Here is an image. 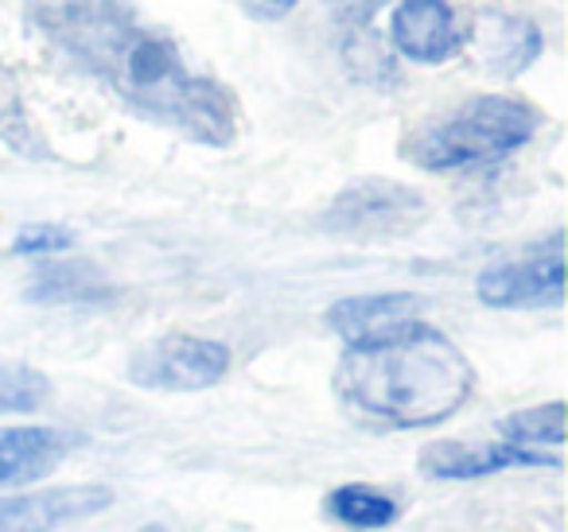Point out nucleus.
I'll use <instances>...</instances> for the list:
<instances>
[{
	"instance_id": "obj_3",
	"label": "nucleus",
	"mask_w": 568,
	"mask_h": 532,
	"mask_svg": "<svg viewBox=\"0 0 568 532\" xmlns=\"http://www.w3.org/2000/svg\"><path fill=\"white\" fill-rule=\"evenodd\" d=\"M541 113L521 98L483 94L440 117L413 129L402 144V160L420 172H467L514 156L534 141Z\"/></svg>"
},
{
	"instance_id": "obj_9",
	"label": "nucleus",
	"mask_w": 568,
	"mask_h": 532,
	"mask_svg": "<svg viewBox=\"0 0 568 532\" xmlns=\"http://www.w3.org/2000/svg\"><path fill=\"white\" fill-rule=\"evenodd\" d=\"M467 48H475L479 63L498 79H514L541 55V32L526 17L506 12H479L475 24H467Z\"/></svg>"
},
{
	"instance_id": "obj_16",
	"label": "nucleus",
	"mask_w": 568,
	"mask_h": 532,
	"mask_svg": "<svg viewBox=\"0 0 568 532\" xmlns=\"http://www.w3.org/2000/svg\"><path fill=\"white\" fill-rule=\"evenodd\" d=\"M327 516L347 524V529H386V524H394L397 505L394 498L371 490V485H339L327 498Z\"/></svg>"
},
{
	"instance_id": "obj_20",
	"label": "nucleus",
	"mask_w": 568,
	"mask_h": 532,
	"mask_svg": "<svg viewBox=\"0 0 568 532\" xmlns=\"http://www.w3.org/2000/svg\"><path fill=\"white\" fill-rule=\"evenodd\" d=\"M234 4H242L250 17H261V20H281L288 17V12L301 4V0H234Z\"/></svg>"
},
{
	"instance_id": "obj_21",
	"label": "nucleus",
	"mask_w": 568,
	"mask_h": 532,
	"mask_svg": "<svg viewBox=\"0 0 568 532\" xmlns=\"http://www.w3.org/2000/svg\"><path fill=\"white\" fill-rule=\"evenodd\" d=\"M141 532H168V529H160V524H149V529H141Z\"/></svg>"
},
{
	"instance_id": "obj_18",
	"label": "nucleus",
	"mask_w": 568,
	"mask_h": 532,
	"mask_svg": "<svg viewBox=\"0 0 568 532\" xmlns=\"http://www.w3.org/2000/svg\"><path fill=\"white\" fill-rule=\"evenodd\" d=\"M74 237L67 234L63 226H28L17 234V242H12V253H20V257H43V253H63L71 249Z\"/></svg>"
},
{
	"instance_id": "obj_1",
	"label": "nucleus",
	"mask_w": 568,
	"mask_h": 532,
	"mask_svg": "<svg viewBox=\"0 0 568 532\" xmlns=\"http://www.w3.org/2000/svg\"><path fill=\"white\" fill-rule=\"evenodd\" d=\"M28 24L87 79L152 125L206 149L237 136V98L136 12L133 0H28Z\"/></svg>"
},
{
	"instance_id": "obj_13",
	"label": "nucleus",
	"mask_w": 568,
	"mask_h": 532,
	"mask_svg": "<svg viewBox=\"0 0 568 532\" xmlns=\"http://www.w3.org/2000/svg\"><path fill=\"white\" fill-rule=\"evenodd\" d=\"M113 288L105 276L87 260L74 265H43L28 284V299L32 304H102L110 299Z\"/></svg>"
},
{
	"instance_id": "obj_5",
	"label": "nucleus",
	"mask_w": 568,
	"mask_h": 532,
	"mask_svg": "<svg viewBox=\"0 0 568 532\" xmlns=\"http://www.w3.org/2000/svg\"><path fill=\"white\" fill-rule=\"evenodd\" d=\"M230 350L214 338L195 335H164L141 346L129 361L133 385L152 392H199L226 377Z\"/></svg>"
},
{
	"instance_id": "obj_14",
	"label": "nucleus",
	"mask_w": 568,
	"mask_h": 532,
	"mask_svg": "<svg viewBox=\"0 0 568 532\" xmlns=\"http://www.w3.org/2000/svg\"><path fill=\"white\" fill-rule=\"evenodd\" d=\"M498 436H503V443L534 451L557 467L560 443H565V405L549 400V405H541V408H526V412L506 416V420L498 423Z\"/></svg>"
},
{
	"instance_id": "obj_6",
	"label": "nucleus",
	"mask_w": 568,
	"mask_h": 532,
	"mask_svg": "<svg viewBox=\"0 0 568 532\" xmlns=\"http://www.w3.org/2000/svg\"><path fill=\"white\" fill-rule=\"evenodd\" d=\"M475 291L487 307H560L565 299V253L552 234L529 257L503 260L479 273Z\"/></svg>"
},
{
	"instance_id": "obj_8",
	"label": "nucleus",
	"mask_w": 568,
	"mask_h": 532,
	"mask_svg": "<svg viewBox=\"0 0 568 532\" xmlns=\"http://www.w3.org/2000/svg\"><path fill=\"white\" fill-rule=\"evenodd\" d=\"M113 505V490L98 482L51 485L0 501V532H59Z\"/></svg>"
},
{
	"instance_id": "obj_19",
	"label": "nucleus",
	"mask_w": 568,
	"mask_h": 532,
	"mask_svg": "<svg viewBox=\"0 0 568 532\" xmlns=\"http://www.w3.org/2000/svg\"><path fill=\"white\" fill-rule=\"evenodd\" d=\"M327 9L335 12V20H339V24L358 28L382 9V0H327Z\"/></svg>"
},
{
	"instance_id": "obj_7",
	"label": "nucleus",
	"mask_w": 568,
	"mask_h": 532,
	"mask_svg": "<svg viewBox=\"0 0 568 532\" xmlns=\"http://www.w3.org/2000/svg\"><path fill=\"white\" fill-rule=\"evenodd\" d=\"M394 48L420 66L456 59L467 48V24L448 0H402L389 20Z\"/></svg>"
},
{
	"instance_id": "obj_15",
	"label": "nucleus",
	"mask_w": 568,
	"mask_h": 532,
	"mask_svg": "<svg viewBox=\"0 0 568 532\" xmlns=\"http://www.w3.org/2000/svg\"><path fill=\"white\" fill-rule=\"evenodd\" d=\"M0 141L28 160L51 156L48 141H43L40 129H36L32 117H28V105H24V98H20V86L4 63H0Z\"/></svg>"
},
{
	"instance_id": "obj_12",
	"label": "nucleus",
	"mask_w": 568,
	"mask_h": 532,
	"mask_svg": "<svg viewBox=\"0 0 568 532\" xmlns=\"http://www.w3.org/2000/svg\"><path fill=\"white\" fill-rule=\"evenodd\" d=\"M74 439L59 428H4L0 431V490L48 478L67 459Z\"/></svg>"
},
{
	"instance_id": "obj_4",
	"label": "nucleus",
	"mask_w": 568,
	"mask_h": 532,
	"mask_svg": "<svg viewBox=\"0 0 568 532\" xmlns=\"http://www.w3.org/2000/svg\"><path fill=\"white\" fill-rule=\"evenodd\" d=\"M425 195L397 180H358L335 195L324 214V229L358 242L402 237L425 218Z\"/></svg>"
},
{
	"instance_id": "obj_10",
	"label": "nucleus",
	"mask_w": 568,
	"mask_h": 532,
	"mask_svg": "<svg viewBox=\"0 0 568 532\" xmlns=\"http://www.w3.org/2000/svg\"><path fill=\"white\" fill-rule=\"evenodd\" d=\"M425 299L409 296V291H386V296H351L327 311V327L343 338V342H371L389 330H402L420 319Z\"/></svg>"
},
{
	"instance_id": "obj_2",
	"label": "nucleus",
	"mask_w": 568,
	"mask_h": 532,
	"mask_svg": "<svg viewBox=\"0 0 568 532\" xmlns=\"http://www.w3.org/2000/svg\"><path fill=\"white\" fill-rule=\"evenodd\" d=\"M475 392V369L444 330L409 323L371 342H351L335 366V397L382 428H428L456 416Z\"/></svg>"
},
{
	"instance_id": "obj_11",
	"label": "nucleus",
	"mask_w": 568,
	"mask_h": 532,
	"mask_svg": "<svg viewBox=\"0 0 568 532\" xmlns=\"http://www.w3.org/2000/svg\"><path fill=\"white\" fill-rule=\"evenodd\" d=\"M534 462L549 459L521 451L514 443H456L448 439V443H433L420 451V474L436 478V482H464V478H487L510 467H534Z\"/></svg>"
},
{
	"instance_id": "obj_17",
	"label": "nucleus",
	"mask_w": 568,
	"mask_h": 532,
	"mask_svg": "<svg viewBox=\"0 0 568 532\" xmlns=\"http://www.w3.org/2000/svg\"><path fill=\"white\" fill-rule=\"evenodd\" d=\"M51 381L40 369L24 361H0V416L9 412H36L48 400Z\"/></svg>"
}]
</instances>
